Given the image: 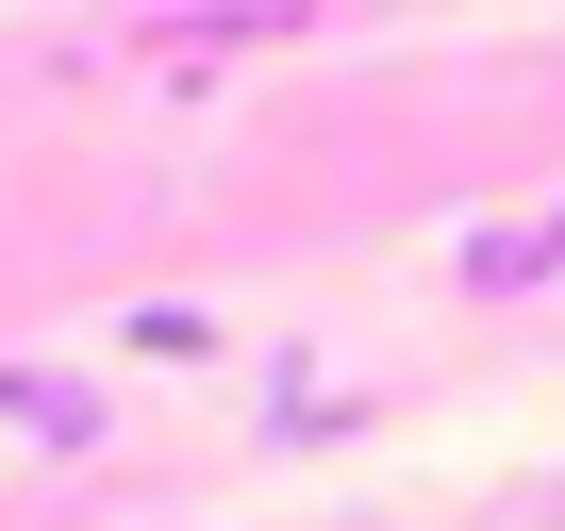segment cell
<instances>
[{
	"label": "cell",
	"mask_w": 565,
	"mask_h": 531,
	"mask_svg": "<svg viewBox=\"0 0 565 531\" xmlns=\"http://www.w3.org/2000/svg\"><path fill=\"white\" fill-rule=\"evenodd\" d=\"M548 266H565V199H548V216H515V232H466V283H482V300H532Z\"/></svg>",
	"instance_id": "1"
},
{
	"label": "cell",
	"mask_w": 565,
	"mask_h": 531,
	"mask_svg": "<svg viewBox=\"0 0 565 531\" xmlns=\"http://www.w3.org/2000/svg\"><path fill=\"white\" fill-rule=\"evenodd\" d=\"M0 415H18L34 448H100V399H84L67 366H0Z\"/></svg>",
	"instance_id": "2"
},
{
	"label": "cell",
	"mask_w": 565,
	"mask_h": 531,
	"mask_svg": "<svg viewBox=\"0 0 565 531\" xmlns=\"http://www.w3.org/2000/svg\"><path fill=\"white\" fill-rule=\"evenodd\" d=\"M333 432H350V399H333L300 349H282V366H266V448H333Z\"/></svg>",
	"instance_id": "3"
}]
</instances>
